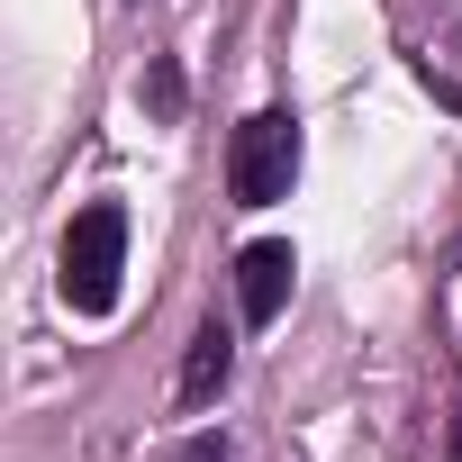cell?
<instances>
[{
	"label": "cell",
	"instance_id": "1",
	"mask_svg": "<svg viewBox=\"0 0 462 462\" xmlns=\"http://www.w3.org/2000/svg\"><path fill=\"white\" fill-rule=\"evenodd\" d=\"M118 273H127V208L118 199H91L73 226H64V300L82 318H109L118 309Z\"/></svg>",
	"mask_w": 462,
	"mask_h": 462
},
{
	"label": "cell",
	"instance_id": "2",
	"mask_svg": "<svg viewBox=\"0 0 462 462\" xmlns=\"http://www.w3.org/2000/svg\"><path fill=\"white\" fill-rule=\"evenodd\" d=\"M291 181H300V118L254 109L226 145V190H236V208H273V199H291Z\"/></svg>",
	"mask_w": 462,
	"mask_h": 462
},
{
	"label": "cell",
	"instance_id": "3",
	"mask_svg": "<svg viewBox=\"0 0 462 462\" xmlns=\"http://www.w3.org/2000/svg\"><path fill=\"white\" fill-rule=\"evenodd\" d=\"M291 273H300V254H291L282 236H263V245H245V254H236V309H245V327H273V318H282Z\"/></svg>",
	"mask_w": 462,
	"mask_h": 462
},
{
	"label": "cell",
	"instance_id": "4",
	"mask_svg": "<svg viewBox=\"0 0 462 462\" xmlns=\"http://www.w3.org/2000/svg\"><path fill=\"white\" fill-rule=\"evenodd\" d=\"M226 372H236V336L208 318V327L190 336V354H181V408H208V399L226 390Z\"/></svg>",
	"mask_w": 462,
	"mask_h": 462
},
{
	"label": "cell",
	"instance_id": "5",
	"mask_svg": "<svg viewBox=\"0 0 462 462\" xmlns=\"http://www.w3.org/2000/svg\"><path fill=\"white\" fill-rule=\"evenodd\" d=\"M145 109H154V118H172V109H181V73H172V64H154V73H145Z\"/></svg>",
	"mask_w": 462,
	"mask_h": 462
},
{
	"label": "cell",
	"instance_id": "6",
	"mask_svg": "<svg viewBox=\"0 0 462 462\" xmlns=\"http://www.w3.org/2000/svg\"><path fill=\"white\" fill-rule=\"evenodd\" d=\"M181 462H226V435H190V444H181Z\"/></svg>",
	"mask_w": 462,
	"mask_h": 462
},
{
	"label": "cell",
	"instance_id": "7",
	"mask_svg": "<svg viewBox=\"0 0 462 462\" xmlns=\"http://www.w3.org/2000/svg\"><path fill=\"white\" fill-rule=\"evenodd\" d=\"M453 444H462V435H453Z\"/></svg>",
	"mask_w": 462,
	"mask_h": 462
}]
</instances>
